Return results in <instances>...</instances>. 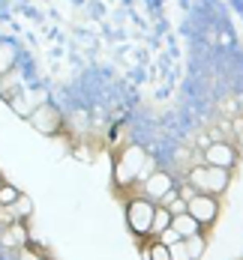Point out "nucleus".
Wrapping results in <instances>:
<instances>
[{
  "instance_id": "obj_16",
  "label": "nucleus",
  "mask_w": 243,
  "mask_h": 260,
  "mask_svg": "<svg viewBox=\"0 0 243 260\" xmlns=\"http://www.w3.org/2000/svg\"><path fill=\"white\" fill-rule=\"evenodd\" d=\"M156 242H162L165 248H171V245H177V242H183V239H180V234H177V231H174V228L168 224V228H165V231H162V234L156 236Z\"/></svg>"
},
{
  "instance_id": "obj_3",
  "label": "nucleus",
  "mask_w": 243,
  "mask_h": 260,
  "mask_svg": "<svg viewBox=\"0 0 243 260\" xmlns=\"http://www.w3.org/2000/svg\"><path fill=\"white\" fill-rule=\"evenodd\" d=\"M153 212H156V204L147 201V198H135V201L126 204V221H129V228H132L135 236H150Z\"/></svg>"
},
{
  "instance_id": "obj_9",
  "label": "nucleus",
  "mask_w": 243,
  "mask_h": 260,
  "mask_svg": "<svg viewBox=\"0 0 243 260\" xmlns=\"http://www.w3.org/2000/svg\"><path fill=\"white\" fill-rule=\"evenodd\" d=\"M171 228L180 234V239H186V236H195L201 234V224L189 215V212H180V215H171Z\"/></svg>"
},
{
  "instance_id": "obj_15",
  "label": "nucleus",
  "mask_w": 243,
  "mask_h": 260,
  "mask_svg": "<svg viewBox=\"0 0 243 260\" xmlns=\"http://www.w3.org/2000/svg\"><path fill=\"white\" fill-rule=\"evenodd\" d=\"M144 257L147 260H171V254H168V248L162 242H150L147 251H144Z\"/></svg>"
},
{
  "instance_id": "obj_13",
  "label": "nucleus",
  "mask_w": 243,
  "mask_h": 260,
  "mask_svg": "<svg viewBox=\"0 0 243 260\" xmlns=\"http://www.w3.org/2000/svg\"><path fill=\"white\" fill-rule=\"evenodd\" d=\"M168 224H171V212H168L165 207H159V204H156V212H153V224H150V236H159L162 231L168 228Z\"/></svg>"
},
{
  "instance_id": "obj_20",
  "label": "nucleus",
  "mask_w": 243,
  "mask_h": 260,
  "mask_svg": "<svg viewBox=\"0 0 243 260\" xmlns=\"http://www.w3.org/2000/svg\"><path fill=\"white\" fill-rule=\"evenodd\" d=\"M21 260H39L33 251H27V248H21Z\"/></svg>"
},
{
  "instance_id": "obj_6",
  "label": "nucleus",
  "mask_w": 243,
  "mask_h": 260,
  "mask_svg": "<svg viewBox=\"0 0 243 260\" xmlns=\"http://www.w3.org/2000/svg\"><path fill=\"white\" fill-rule=\"evenodd\" d=\"M186 212L201 228H207V224H213L216 215H219V201L213 194H192L186 201Z\"/></svg>"
},
{
  "instance_id": "obj_2",
  "label": "nucleus",
  "mask_w": 243,
  "mask_h": 260,
  "mask_svg": "<svg viewBox=\"0 0 243 260\" xmlns=\"http://www.w3.org/2000/svg\"><path fill=\"white\" fill-rule=\"evenodd\" d=\"M186 182L198 191V194H213V198H219V194L228 188V182H231V171L213 168V165H195V168L189 171Z\"/></svg>"
},
{
  "instance_id": "obj_14",
  "label": "nucleus",
  "mask_w": 243,
  "mask_h": 260,
  "mask_svg": "<svg viewBox=\"0 0 243 260\" xmlns=\"http://www.w3.org/2000/svg\"><path fill=\"white\" fill-rule=\"evenodd\" d=\"M18 194H21V188H15L9 182H0V207H12L18 201Z\"/></svg>"
},
{
  "instance_id": "obj_8",
  "label": "nucleus",
  "mask_w": 243,
  "mask_h": 260,
  "mask_svg": "<svg viewBox=\"0 0 243 260\" xmlns=\"http://www.w3.org/2000/svg\"><path fill=\"white\" fill-rule=\"evenodd\" d=\"M0 239H3V245H12V248H24L27 239H30V236H27L24 221H12V224L3 231V236H0Z\"/></svg>"
},
{
  "instance_id": "obj_12",
  "label": "nucleus",
  "mask_w": 243,
  "mask_h": 260,
  "mask_svg": "<svg viewBox=\"0 0 243 260\" xmlns=\"http://www.w3.org/2000/svg\"><path fill=\"white\" fill-rule=\"evenodd\" d=\"M183 245H186V251H189V257H192V260H201V257H204V251H207V239H204L201 234L186 236V239H183Z\"/></svg>"
},
{
  "instance_id": "obj_5",
  "label": "nucleus",
  "mask_w": 243,
  "mask_h": 260,
  "mask_svg": "<svg viewBox=\"0 0 243 260\" xmlns=\"http://www.w3.org/2000/svg\"><path fill=\"white\" fill-rule=\"evenodd\" d=\"M27 123H30L36 132H42V135H57L60 126H63V117H60V111H57L54 105L42 102V105H36V108L30 111Z\"/></svg>"
},
{
  "instance_id": "obj_11",
  "label": "nucleus",
  "mask_w": 243,
  "mask_h": 260,
  "mask_svg": "<svg viewBox=\"0 0 243 260\" xmlns=\"http://www.w3.org/2000/svg\"><path fill=\"white\" fill-rule=\"evenodd\" d=\"M15 60H18V51H15V45H0V75H9L12 69H15Z\"/></svg>"
},
{
  "instance_id": "obj_18",
  "label": "nucleus",
  "mask_w": 243,
  "mask_h": 260,
  "mask_svg": "<svg viewBox=\"0 0 243 260\" xmlns=\"http://www.w3.org/2000/svg\"><path fill=\"white\" fill-rule=\"evenodd\" d=\"M168 254H171V260H192V257H189V251H186V245H183V242L171 245V248H168Z\"/></svg>"
},
{
  "instance_id": "obj_7",
  "label": "nucleus",
  "mask_w": 243,
  "mask_h": 260,
  "mask_svg": "<svg viewBox=\"0 0 243 260\" xmlns=\"http://www.w3.org/2000/svg\"><path fill=\"white\" fill-rule=\"evenodd\" d=\"M237 147L234 144H228V141H213V144H207L204 147V165H213V168H225V171H231L234 165H237Z\"/></svg>"
},
{
  "instance_id": "obj_19",
  "label": "nucleus",
  "mask_w": 243,
  "mask_h": 260,
  "mask_svg": "<svg viewBox=\"0 0 243 260\" xmlns=\"http://www.w3.org/2000/svg\"><path fill=\"white\" fill-rule=\"evenodd\" d=\"M231 126H234V132H237V138H234L237 144H234V147H237V153H243V120L237 117V120H234Z\"/></svg>"
},
{
  "instance_id": "obj_4",
  "label": "nucleus",
  "mask_w": 243,
  "mask_h": 260,
  "mask_svg": "<svg viewBox=\"0 0 243 260\" xmlns=\"http://www.w3.org/2000/svg\"><path fill=\"white\" fill-rule=\"evenodd\" d=\"M144 198L165 207L171 198H177V185H174V177L165 174V171H153L147 180H144Z\"/></svg>"
},
{
  "instance_id": "obj_17",
  "label": "nucleus",
  "mask_w": 243,
  "mask_h": 260,
  "mask_svg": "<svg viewBox=\"0 0 243 260\" xmlns=\"http://www.w3.org/2000/svg\"><path fill=\"white\" fill-rule=\"evenodd\" d=\"M165 209H168L171 215H180V212H186V201H183V198H171V201L165 204Z\"/></svg>"
},
{
  "instance_id": "obj_10",
  "label": "nucleus",
  "mask_w": 243,
  "mask_h": 260,
  "mask_svg": "<svg viewBox=\"0 0 243 260\" xmlns=\"http://www.w3.org/2000/svg\"><path fill=\"white\" fill-rule=\"evenodd\" d=\"M3 209L9 212L12 221H27V218L33 215V201H30L27 194H18V201H15L12 207H3Z\"/></svg>"
},
{
  "instance_id": "obj_1",
  "label": "nucleus",
  "mask_w": 243,
  "mask_h": 260,
  "mask_svg": "<svg viewBox=\"0 0 243 260\" xmlns=\"http://www.w3.org/2000/svg\"><path fill=\"white\" fill-rule=\"evenodd\" d=\"M147 165H150V156L138 147V144H126L123 150H120V156L114 158V182L117 185H129L135 180H147L153 171H147Z\"/></svg>"
}]
</instances>
